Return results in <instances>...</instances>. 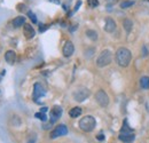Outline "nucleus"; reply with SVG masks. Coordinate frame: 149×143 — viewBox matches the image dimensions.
Returning <instances> with one entry per match:
<instances>
[{
	"label": "nucleus",
	"instance_id": "obj_1",
	"mask_svg": "<svg viewBox=\"0 0 149 143\" xmlns=\"http://www.w3.org/2000/svg\"><path fill=\"white\" fill-rule=\"evenodd\" d=\"M132 58V54L131 51L125 48V47H119L116 52V62L119 67L122 68H126L131 62Z\"/></svg>",
	"mask_w": 149,
	"mask_h": 143
},
{
	"label": "nucleus",
	"instance_id": "obj_2",
	"mask_svg": "<svg viewBox=\"0 0 149 143\" xmlns=\"http://www.w3.org/2000/svg\"><path fill=\"white\" fill-rule=\"evenodd\" d=\"M135 139V134H134V129L131 128L127 120L125 119L123 126L120 128V132H119V140L123 141L125 143H132Z\"/></svg>",
	"mask_w": 149,
	"mask_h": 143
},
{
	"label": "nucleus",
	"instance_id": "obj_3",
	"mask_svg": "<svg viewBox=\"0 0 149 143\" xmlns=\"http://www.w3.org/2000/svg\"><path fill=\"white\" fill-rule=\"evenodd\" d=\"M79 128L84 132H92L95 125H96V120L93 116H85L79 120Z\"/></svg>",
	"mask_w": 149,
	"mask_h": 143
},
{
	"label": "nucleus",
	"instance_id": "obj_4",
	"mask_svg": "<svg viewBox=\"0 0 149 143\" xmlns=\"http://www.w3.org/2000/svg\"><path fill=\"white\" fill-rule=\"evenodd\" d=\"M112 61V53L109 49H104L102 51L101 54L99 55L97 60H96V65L99 68H104L107 65H109Z\"/></svg>",
	"mask_w": 149,
	"mask_h": 143
},
{
	"label": "nucleus",
	"instance_id": "obj_5",
	"mask_svg": "<svg viewBox=\"0 0 149 143\" xmlns=\"http://www.w3.org/2000/svg\"><path fill=\"white\" fill-rule=\"evenodd\" d=\"M90 95H91V92L86 87H79L72 93V97L76 102H84Z\"/></svg>",
	"mask_w": 149,
	"mask_h": 143
},
{
	"label": "nucleus",
	"instance_id": "obj_6",
	"mask_svg": "<svg viewBox=\"0 0 149 143\" xmlns=\"http://www.w3.org/2000/svg\"><path fill=\"white\" fill-rule=\"evenodd\" d=\"M95 100L99 103V106L102 108L108 107V104H109V96H108V94L104 90H97L95 93Z\"/></svg>",
	"mask_w": 149,
	"mask_h": 143
},
{
	"label": "nucleus",
	"instance_id": "obj_7",
	"mask_svg": "<svg viewBox=\"0 0 149 143\" xmlns=\"http://www.w3.org/2000/svg\"><path fill=\"white\" fill-rule=\"evenodd\" d=\"M68 134V128L65 125H58L52 131L51 133V139H56L60 136H64Z\"/></svg>",
	"mask_w": 149,
	"mask_h": 143
},
{
	"label": "nucleus",
	"instance_id": "obj_8",
	"mask_svg": "<svg viewBox=\"0 0 149 143\" xmlns=\"http://www.w3.org/2000/svg\"><path fill=\"white\" fill-rule=\"evenodd\" d=\"M62 113H63V110H62V108H61V107H58V106H55V107L52 108V110H51V113H49L51 124H54L56 120H58V119L61 118Z\"/></svg>",
	"mask_w": 149,
	"mask_h": 143
},
{
	"label": "nucleus",
	"instance_id": "obj_9",
	"mask_svg": "<svg viewBox=\"0 0 149 143\" xmlns=\"http://www.w3.org/2000/svg\"><path fill=\"white\" fill-rule=\"evenodd\" d=\"M45 93H46V90H45L44 86H42L40 83H36V84L33 85V94H32V99H33L35 101H37L38 99L42 97V96L45 95Z\"/></svg>",
	"mask_w": 149,
	"mask_h": 143
},
{
	"label": "nucleus",
	"instance_id": "obj_10",
	"mask_svg": "<svg viewBox=\"0 0 149 143\" xmlns=\"http://www.w3.org/2000/svg\"><path fill=\"white\" fill-rule=\"evenodd\" d=\"M74 52V46L71 41H67L63 46V49H62V53H63V56L65 57H70Z\"/></svg>",
	"mask_w": 149,
	"mask_h": 143
},
{
	"label": "nucleus",
	"instance_id": "obj_11",
	"mask_svg": "<svg viewBox=\"0 0 149 143\" xmlns=\"http://www.w3.org/2000/svg\"><path fill=\"white\" fill-rule=\"evenodd\" d=\"M23 33H24V37L26 39H32L36 35V31H35V29L32 28L31 24H26L25 23L24 26H23Z\"/></svg>",
	"mask_w": 149,
	"mask_h": 143
},
{
	"label": "nucleus",
	"instance_id": "obj_12",
	"mask_svg": "<svg viewBox=\"0 0 149 143\" xmlns=\"http://www.w3.org/2000/svg\"><path fill=\"white\" fill-rule=\"evenodd\" d=\"M115 30H116V22L111 17H107L104 24V31L108 33H112Z\"/></svg>",
	"mask_w": 149,
	"mask_h": 143
},
{
	"label": "nucleus",
	"instance_id": "obj_13",
	"mask_svg": "<svg viewBox=\"0 0 149 143\" xmlns=\"http://www.w3.org/2000/svg\"><path fill=\"white\" fill-rule=\"evenodd\" d=\"M5 60L8 64H14L16 61V54L14 51H7L5 54Z\"/></svg>",
	"mask_w": 149,
	"mask_h": 143
},
{
	"label": "nucleus",
	"instance_id": "obj_14",
	"mask_svg": "<svg viewBox=\"0 0 149 143\" xmlns=\"http://www.w3.org/2000/svg\"><path fill=\"white\" fill-rule=\"evenodd\" d=\"M25 24V18L23 16H17L13 19V26L14 28H21V26H24Z\"/></svg>",
	"mask_w": 149,
	"mask_h": 143
},
{
	"label": "nucleus",
	"instance_id": "obj_15",
	"mask_svg": "<svg viewBox=\"0 0 149 143\" xmlns=\"http://www.w3.org/2000/svg\"><path fill=\"white\" fill-rule=\"evenodd\" d=\"M140 86L142 90H149V77L148 76H143L140 79Z\"/></svg>",
	"mask_w": 149,
	"mask_h": 143
},
{
	"label": "nucleus",
	"instance_id": "obj_16",
	"mask_svg": "<svg viewBox=\"0 0 149 143\" xmlns=\"http://www.w3.org/2000/svg\"><path fill=\"white\" fill-rule=\"evenodd\" d=\"M80 115H81V109L79 107H74L69 111V116H70L71 118H77V117L80 116Z\"/></svg>",
	"mask_w": 149,
	"mask_h": 143
},
{
	"label": "nucleus",
	"instance_id": "obj_17",
	"mask_svg": "<svg viewBox=\"0 0 149 143\" xmlns=\"http://www.w3.org/2000/svg\"><path fill=\"white\" fill-rule=\"evenodd\" d=\"M123 26H124V29H125L126 32H131L132 31V28H133V22L131 19H129V18H125L123 21Z\"/></svg>",
	"mask_w": 149,
	"mask_h": 143
},
{
	"label": "nucleus",
	"instance_id": "obj_18",
	"mask_svg": "<svg viewBox=\"0 0 149 143\" xmlns=\"http://www.w3.org/2000/svg\"><path fill=\"white\" fill-rule=\"evenodd\" d=\"M86 36L88 37L91 40H93V41H95V40L97 39V33H96V31H94V30H87V31H86Z\"/></svg>",
	"mask_w": 149,
	"mask_h": 143
},
{
	"label": "nucleus",
	"instance_id": "obj_19",
	"mask_svg": "<svg viewBox=\"0 0 149 143\" xmlns=\"http://www.w3.org/2000/svg\"><path fill=\"white\" fill-rule=\"evenodd\" d=\"M133 5H134V1H133V0H126V1H123V2L120 3V8L125 9V8H129V7L133 6Z\"/></svg>",
	"mask_w": 149,
	"mask_h": 143
},
{
	"label": "nucleus",
	"instance_id": "obj_20",
	"mask_svg": "<svg viewBox=\"0 0 149 143\" xmlns=\"http://www.w3.org/2000/svg\"><path fill=\"white\" fill-rule=\"evenodd\" d=\"M35 116H36V118L42 120V121H46V119H47V117H46V115H45L44 112H37Z\"/></svg>",
	"mask_w": 149,
	"mask_h": 143
},
{
	"label": "nucleus",
	"instance_id": "obj_21",
	"mask_svg": "<svg viewBox=\"0 0 149 143\" xmlns=\"http://www.w3.org/2000/svg\"><path fill=\"white\" fill-rule=\"evenodd\" d=\"M87 3H88V6L92 7V8H95V7L99 6V1H97V0H87Z\"/></svg>",
	"mask_w": 149,
	"mask_h": 143
},
{
	"label": "nucleus",
	"instance_id": "obj_22",
	"mask_svg": "<svg viewBox=\"0 0 149 143\" xmlns=\"http://www.w3.org/2000/svg\"><path fill=\"white\" fill-rule=\"evenodd\" d=\"M28 15H29V17H30V19L32 21V23H37V17H36V15L32 13V12H28Z\"/></svg>",
	"mask_w": 149,
	"mask_h": 143
},
{
	"label": "nucleus",
	"instance_id": "obj_23",
	"mask_svg": "<svg viewBox=\"0 0 149 143\" xmlns=\"http://www.w3.org/2000/svg\"><path fill=\"white\" fill-rule=\"evenodd\" d=\"M80 5H81V1H80V0H78V1H77V3H76V7H74V12H77V10H78V8L80 7Z\"/></svg>",
	"mask_w": 149,
	"mask_h": 143
},
{
	"label": "nucleus",
	"instance_id": "obj_24",
	"mask_svg": "<svg viewBox=\"0 0 149 143\" xmlns=\"http://www.w3.org/2000/svg\"><path fill=\"white\" fill-rule=\"evenodd\" d=\"M147 55H148L147 47H146V46H143V47H142V56H147Z\"/></svg>",
	"mask_w": 149,
	"mask_h": 143
},
{
	"label": "nucleus",
	"instance_id": "obj_25",
	"mask_svg": "<svg viewBox=\"0 0 149 143\" xmlns=\"http://www.w3.org/2000/svg\"><path fill=\"white\" fill-rule=\"evenodd\" d=\"M96 139H97V140H100V141H102V140H104V135H103L102 133H100V134L96 136Z\"/></svg>",
	"mask_w": 149,
	"mask_h": 143
},
{
	"label": "nucleus",
	"instance_id": "obj_26",
	"mask_svg": "<svg viewBox=\"0 0 149 143\" xmlns=\"http://www.w3.org/2000/svg\"><path fill=\"white\" fill-rule=\"evenodd\" d=\"M46 28H47V26H45V25H40V26H39V31H40V32H42V31H45V30H46Z\"/></svg>",
	"mask_w": 149,
	"mask_h": 143
},
{
	"label": "nucleus",
	"instance_id": "obj_27",
	"mask_svg": "<svg viewBox=\"0 0 149 143\" xmlns=\"http://www.w3.org/2000/svg\"><path fill=\"white\" fill-rule=\"evenodd\" d=\"M5 73H6V71H5V70H3V71L0 73V81H1V78H2L3 76H5Z\"/></svg>",
	"mask_w": 149,
	"mask_h": 143
},
{
	"label": "nucleus",
	"instance_id": "obj_28",
	"mask_svg": "<svg viewBox=\"0 0 149 143\" xmlns=\"http://www.w3.org/2000/svg\"><path fill=\"white\" fill-rule=\"evenodd\" d=\"M46 111H47V108H41V109H40V112H44V113H45Z\"/></svg>",
	"mask_w": 149,
	"mask_h": 143
},
{
	"label": "nucleus",
	"instance_id": "obj_29",
	"mask_svg": "<svg viewBox=\"0 0 149 143\" xmlns=\"http://www.w3.org/2000/svg\"><path fill=\"white\" fill-rule=\"evenodd\" d=\"M49 1L51 2H54V3H57V5L60 3V0H49Z\"/></svg>",
	"mask_w": 149,
	"mask_h": 143
},
{
	"label": "nucleus",
	"instance_id": "obj_30",
	"mask_svg": "<svg viewBox=\"0 0 149 143\" xmlns=\"http://www.w3.org/2000/svg\"><path fill=\"white\" fill-rule=\"evenodd\" d=\"M107 1H108L109 3H115V2H117L118 0H107Z\"/></svg>",
	"mask_w": 149,
	"mask_h": 143
}]
</instances>
